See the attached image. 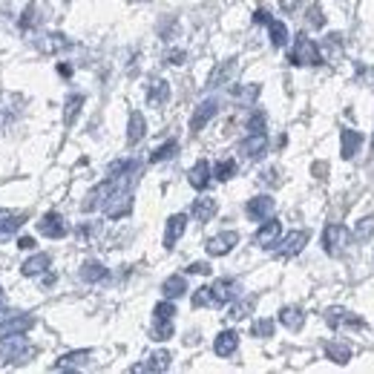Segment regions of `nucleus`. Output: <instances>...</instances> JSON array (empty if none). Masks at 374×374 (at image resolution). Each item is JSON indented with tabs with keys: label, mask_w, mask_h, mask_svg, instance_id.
I'll return each mask as SVG.
<instances>
[{
	"label": "nucleus",
	"mask_w": 374,
	"mask_h": 374,
	"mask_svg": "<svg viewBox=\"0 0 374 374\" xmlns=\"http://www.w3.org/2000/svg\"><path fill=\"white\" fill-rule=\"evenodd\" d=\"M371 234H374V216H368V219H360V224H357L354 237H357V239H368Z\"/></svg>",
	"instance_id": "nucleus-39"
},
{
	"label": "nucleus",
	"mask_w": 374,
	"mask_h": 374,
	"mask_svg": "<svg viewBox=\"0 0 374 374\" xmlns=\"http://www.w3.org/2000/svg\"><path fill=\"white\" fill-rule=\"evenodd\" d=\"M248 133H265V113H254V115H251Z\"/></svg>",
	"instance_id": "nucleus-43"
},
{
	"label": "nucleus",
	"mask_w": 374,
	"mask_h": 374,
	"mask_svg": "<svg viewBox=\"0 0 374 374\" xmlns=\"http://www.w3.org/2000/svg\"><path fill=\"white\" fill-rule=\"evenodd\" d=\"M363 147V135L351 127H343L340 130V150H343V159H354Z\"/></svg>",
	"instance_id": "nucleus-12"
},
{
	"label": "nucleus",
	"mask_w": 374,
	"mask_h": 374,
	"mask_svg": "<svg viewBox=\"0 0 374 374\" xmlns=\"http://www.w3.org/2000/svg\"><path fill=\"white\" fill-rule=\"evenodd\" d=\"M239 153H242L245 159H251V162L262 159V156L268 153V135H265V133H248V138L239 144Z\"/></svg>",
	"instance_id": "nucleus-7"
},
{
	"label": "nucleus",
	"mask_w": 374,
	"mask_h": 374,
	"mask_svg": "<svg viewBox=\"0 0 374 374\" xmlns=\"http://www.w3.org/2000/svg\"><path fill=\"white\" fill-rule=\"evenodd\" d=\"M274 334V320H256L254 323V337H271Z\"/></svg>",
	"instance_id": "nucleus-41"
},
{
	"label": "nucleus",
	"mask_w": 374,
	"mask_h": 374,
	"mask_svg": "<svg viewBox=\"0 0 374 374\" xmlns=\"http://www.w3.org/2000/svg\"><path fill=\"white\" fill-rule=\"evenodd\" d=\"M170 368V351H156V354H150L147 363H135L130 371H167Z\"/></svg>",
	"instance_id": "nucleus-16"
},
{
	"label": "nucleus",
	"mask_w": 374,
	"mask_h": 374,
	"mask_svg": "<svg viewBox=\"0 0 374 374\" xmlns=\"http://www.w3.org/2000/svg\"><path fill=\"white\" fill-rule=\"evenodd\" d=\"M187 271H190V274H204V276H207V274H210V265H207V262H193Z\"/></svg>",
	"instance_id": "nucleus-47"
},
{
	"label": "nucleus",
	"mask_w": 374,
	"mask_h": 374,
	"mask_svg": "<svg viewBox=\"0 0 374 374\" xmlns=\"http://www.w3.org/2000/svg\"><path fill=\"white\" fill-rule=\"evenodd\" d=\"M87 360H90V351H87V348H84V351H69V354H63V357L55 363V368H58V371L81 368V365H87Z\"/></svg>",
	"instance_id": "nucleus-23"
},
{
	"label": "nucleus",
	"mask_w": 374,
	"mask_h": 374,
	"mask_svg": "<svg viewBox=\"0 0 374 374\" xmlns=\"http://www.w3.org/2000/svg\"><path fill=\"white\" fill-rule=\"evenodd\" d=\"M245 213L254 219V222H265L268 216H274V199L271 196H256L245 204Z\"/></svg>",
	"instance_id": "nucleus-13"
},
{
	"label": "nucleus",
	"mask_w": 374,
	"mask_h": 374,
	"mask_svg": "<svg viewBox=\"0 0 374 374\" xmlns=\"http://www.w3.org/2000/svg\"><path fill=\"white\" fill-rule=\"evenodd\" d=\"M185 58H187V55H185L182 49H176V52H170V55H167V63H173V66H182V63H185Z\"/></svg>",
	"instance_id": "nucleus-46"
},
{
	"label": "nucleus",
	"mask_w": 374,
	"mask_h": 374,
	"mask_svg": "<svg viewBox=\"0 0 374 374\" xmlns=\"http://www.w3.org/2000/svg\"><path fill=\"white\" fill-rule=\"evenodd\" d=\"M256 95H259V84H251V87H237V90H234V98H239V101H245V104L256 101Z\"/></svg>",
	"instance_id": "nucleus-35"
},
{
	"label": "nucleus",
	"mask_w": 374,
	"mask_h": 374,
	"mask_svg": "<svg viewBox=\"0 0 374 374\" xmlns=\"http://www.w3.org/2000/svg\"><path fill=\"white\" fill-rule=\"evenodd\" d=\"M291 63L294 66H317L320 63V46L308 35H296V43L291 49Z\"/></svg>",
	"instance_id": "nucleus-2"
},
{
	"label": "nucleus",
	"mask_w": 374,
	"mask_h": 374,
	"mask_svg": "<svg viewBox=\"0 0 374 374\" xmlns=\"http://www.w3.org/2000/svg\"><path fill=\"white\" fill-rule=\"evenodd\" d=\"M299 6H303V0H279V9L282 12H296Z\"/></svg>",
	"instance_id": "nucleus-45"
},
{
	"label": "nucleus",
	"mask_w": 374,
	"mask_h": 374,
	"mask_svg": "<svg viewBox=\"0 0 374 374\" xmlns=\"http://www.w3.org/2000/svg\"><path fill=\"white\" fill-rule=\"evenodd\" d=\"M24 354H29L26 331H4V334H0V365H6L12 360H21Z\"/></svg>",
	"instance_id": "nucleus-1"
},
{
	"label": "nucleus",
	"mask_w": 374,
	"mask_h": 374,
	"mask_svg": "<svg viewBox=\"0 0 374 374\" xmlns=\"http://www.w3.org/2000/svg\"><path fill=\"white\" fill-rule=\"evenodd\" d=\"M348 239H351V234H348V228H343V224H328V228L323 231V248H326L328 256L343 254Z\"/></svg>",
	"instance_id": "nucleus-3"
},
{
	"label": "nucleus",
	"mask_w": 374,
	"mask_h": 374,
	"mask_svg": "<svg viewBox=\"0 0 374 374\" xmlns=\"http://www.w3.org/2000/svg\"><path fill=\"white\" fill-rule=\"evenodd\" d=\"M279 323L288 328V331H299L306 326V311L303 308H296V306H285L279 311Z\"/></svg>",
	"instance_id": "nucleus-18"
},
{
	"label": "nucleus",
	"mask_w": 374,
	"mask_h": 374,
	"mask_svg": "<svg viewBox=\"0 0 374 374\" xmlns=\"http://www.w3.org/2000/svg\"><path fill=\"white\" fill-rule=\"evenodd\" d=\"M308 24H311V26H317V29H323V26H326V15H323V9H320V6H311V9H308Z\"/></svg>",
	"instance_id": "nucleus-42"
},
{
	"label": "nucleus",
	"mask_w": 374,
	"mask_h": 374,
	"mask_svg": "<svg viewBox=\"0 0 374 374\" xmlns=\"http://www.w3.org/2000/svg\"><path fill=\"white\" fill-rule=\"evenodd\" d=\"M360 78L368 81V87H374V69H363V66H360Z\"/></svg>",
	"instance_id": "nucleus-48"
},
{
	"label": "nucleus",
	"mask_w": 374,
	"mask_h": 374,
	"mask_svg": "<svg viewBox=\"0 0 374 374\" xmlns=\"http://www.w3.org/2000/svg\"><path fill=\"white\" fill-rule=\"evenodd\" d=\"M153 314H156V320H173V317H176L173 299H165V303H159V306L153 308Z\"/></svg>",
	"instance_id": "nucleus-38"
},
{
	"label": "nucleus",
	"mask_w": 374,
	"mask_h": 374,
	"mask_svg": "<svg viewBox=\"0 0 374 374\" xmlns=\"http://www.w3.org/2000/svg\"><path fill=\"white\" fill-rule=\"evenodd\" d=\"M190 185H193L196 190H204V187L210 185V165H207L204 159H199V162L190 167Z\"/></svg>",
	"instance_id": "nucleus-22"
},
{
	"label": "nucleus",
	"mask_w": 374,
	"mask_h": 374,
	"mask_svg": "<svg viewBox=\"0 0 374 374\" xmlns=\"http://www.w3.org/2000/svg\"><path fill=\"white\" fill-rule=\"evenodd\" d=\"M185 231H187V216H185V213H173V216L167 219V228H165V248L173 251L176 242L185 237Z\"/></svg>",
	"instance_id": "nucleus-9"
},
{
	"label": "nucleus",
	"mask_w": 374,
	"mask_h": 374,
	"mask_svg": "<svg viewBox=\"0 0 374 374\" xmlns=\"http://www.w3.org/2000/svg\"><path fill=\"white\" fill-rule=\"evenodd\" d=\"M135 170V162H115L110 165V176H124V173H133Z\"/></svg>",
	"instance_id": "nucleus-44"
},
{
	"label": "nucleus",
	"mask_w": 374,
	"mask_h": 374,
	"mask_svg": "<svg viewBox=\"0 0 374 374\" xmlns=\"http://www.w3.org/2000/svg\"><path fill=\"white\" fill-rule=\"evenodd\" d=\"M234 69H237L234 58H231V61H224V63H222V66H219V69L213 72V78H210V87H219V84H222L224 78H231V72H234Z\"/></svg>",
	"instance_id": "nucleus-32"
},
{
	"label": "nucleus",
	"mask_w": 374,
	"mask_h": 374,
	"mask_svg": "<svg viewBox=\"0 0 374 374\" xmlns=\"http://www.w3.org/2000/svg\"><path fill=\"white\" fill-rule=\"evenodd\" d=\"M279 237H282V224L274 219V216H268L265 222H262V228L256 231V237H254V242L259 245V248H265V251H271L276 242H279Z\"/></svg>",
	"instance_id": "nucleus-6"
},
{
	"label": "nucleus",
	"mask_w": 374,
	"mask_h": 374,
	"mask_svg": "<svg viewBox=\"0 0 374 374\" xmlns=\"http://www.w3.org/2000/svg\"><path fill=\"white\" fill-rule=\"evenodd\" d=\"M237 279H216L213 285H210V294H213V306L219 308V306H228L231 299H237Z\"/></svg>",
	"instance_id": "nucleus-10"
},
{
	"label": "nucleus",
	"mask_w": 374,
	"mask_h": 374,
	"mask_svg": "<svg viewBox=\"0 0 374 374\" xmlns=\"http://www.w3.org/2000/svg\"><path fill=\"white\" fill-rule=\"evenodd\" d=\"M133 210V196L127 193V190H115L107 202H104V213L110 216V219H121V216H127Z\"/></svg>",
	"instance_id": "nucleus-8"
},
{
	"label": "nucleus",
	"mask_w": 374,
	"mask_h": 374,
	"mask_svg": "<svg viewBox=\"0 0 374 374\" xmlns=\"http://www.w3.org/2000/svg\"><path fill=\"white\" fill-rule=\"evenodd\" d=\"M268 32H271V43L274 46H285L288 43V26L282 21H268Z\"/></svg>",
	"instance_id": "nucleus-29"
},
{
	"label": "nucleus",
	"mask_w": 374,
	"mask_h": 374,
	"mask_svg": "<svg viewBox=\"0 0 374 374\" xmlns=\"http://www.w3.org/2000/svg\"><path fill=\"white\" fill-rule=\"evenodd\" d=\"M251 308H254V299H245V303H237V306L231 308V317H234V320H245V317L251 314Z\"/></svg>",
	"instance_id": "nucleus-40"
},
{
	"label": "nucleus",
	"mask_w": 374,
	"mask_h": 374,
	"mask_svg": "<svg viewBox=\"0 0 374 374\" xmlns=\"http://www.w3.org/2000/svg\"><path fill=\"white\" fill-rule=\"evenodd\" d=\"M167 98H170V84H167V81H162V78L150 81V87H147V101H150V107H162V104H167Z\"/></svg>",
	"instance_id": "nucleus-19"
},
{
	"label": "nucleus",
	"mask_w": 374,
	"mask_h": 374,
	"mask_svg": "<svg viewBox=\"0 0 374 374\" xmlns=\"http://www.w3.org/2000/svg\"><path fill=\"white\" fill-rule=\"evenodd\" d=\"M234 173H237V162H234V159H222V162L213 167V176H216L219 182L234 179Z\"/></svg>",
	"instance_id": "nucleus-31"
},
{
	"label": "nucleus",
	"mask_w": 374,
	"mask_h": 374,
	"mask_svg": "<svg viewBox=\"0 0 374 374\" xmlns=\"http://www.w3.org/2000/svg\"><path fill=\"white\" fill-rule=\"evenodd\" d=\"M173 337V320H156L153 340H170Z\"/></svg>",
	"instance_id": "nucleus-36"
},
{
	"label": "nucleus",
	"mask_w": 374,
	"mask_h": 374,
	"mask_svg": "<svg viewBox=\"0 0 374 374\" xmlns=\"http://www.w3.org/2000/svg\"><path fill=\"white\" fill-rule=\"evenodd\" d=\"M326 323H328L331 328H343V326L363 328V326H365L363 317H357V314H351V311H346V308H328V311H326Z\"/></svg>",
	"instance_id": "nucleus-11"
},
{
	"label": "nucleus",
	"mask_w": 374,
	"mask_h": 374,
	"mask_svg": "<svg viewBox=\"0 0 374 374\" xmlns=\"http://www.w3.org/2000/svg\"><path fill=\"white\" fill-rule=\"evenodd\" d=\"M216 110H219V104L213 101V98H207V101H202L199 107H196V113H193V118H190V130L193 133H199V130H204V124L216 115Z\"/></svg>",
	"instance_id": "nucleus-15"
},
{
	"label": "nucleus",
	"mask_w": 374,
	"mask_h": 374,
	"mask_svg": "<svg viewBox=\"0 0 374 374\" xmlns=\"http://www.w3.org/2000/svg\"><path fill=\"white\" fill-rule=\"evenodd\" d=\"M193 306H196V308H202V306H213V294H210V285H202V288H196V294H193Z\"/></svg>",
	"instance_id": "nucleus-37"
},
{
	"label": "nucleus",
	"mask_w": 374,
	"mask_h": 374,
	"mask_svg": "<svg viewBox=\"0 0 374 374\" xmlns=\"http://www.w3.org/2000/svg\"><path fill=\"white\" fill-rule=\"evenodd\" d=\"M162 294H165V299H179L182 294H187V279H185L182 274L167 276V279L162 282Z\"/></svg>",
	"instance_id": "nucleus-20"
},
{
	"label": "nucleus",
	"mask_w": 374,
	"mask_h": 374,
	"mask_svg": "<svg viewBox=\"0 0 374 374\" xmlns=\"http://www.w3.org/2000/svg\"><path fill=\"white\" fill-rule=\"evenodd\" d=\"M216 210H219V204H216V199H210V196H202V199L193 202V216H196V222H210V219L216 216Z\"/></svg>",
	"instance_id": "nucleus-21"
},
{
	"label": "nucleus",
	"mask_w": 374,
	"mask_h": 374,
	"mask_svg": "<svg viewBox=\"0 0 374 374\" xmlns=\"http://www.w3.org/2000/svg\"><path fill=\"white\" fill-rule=\"evenodd\" d=\"M340 52H343V38H340V35H328V41L320 46V61L334 63V61L340 58Z\"/></svg>",
	"instance_id": "nucleus-26"
},
{
	"label": "nucleus",
	"mask_w": 374,
	"mask_h": 374,
	"mask_svg": "<svg viewBox=\"0 0 374 374\" xmlns=\"http://www.w3.org/2000/svg\"><path fill=\"white\" fill-rule=\"evenodd\" d=\"M81 104H84V95H69V101H66V113H63V121H66V124L75 121V113L81 110Z\"/></svg>",
	"instance_id": "nucleus-34"
},
{
	"label": "nucleus",
	"mask_w": 374,
	"mask_h": 374,
	"mask_svg": "<svg viewBox=\"0 0 374 374\" xmlns=\"http://www.w3.org/2000/svg\"><path fill=\"white\" fill-rule=\"evenodd\" d=\"M237 242H239V234L237 231H222V234H216L213 239H207V254L210 256H228L234 248H237Z\"/></svg>",
	"instance_id": "nucleus-5"
},
{
	"label": "nucleus",
	"mask_w": 374,
	"mask_h": 374,
	"mask_svg": "<svg viewBox=\"0 0 374 374\" xmlns=\"http://www.w3.org/2000/svg\"><path fill=\"white\" fill-rule=\"evenodd\" d=\"M314 173H317V179H323V173H326V165H314Z\"/></svg>",
	"instance_id": "nucleus-51"
},
{
	"label": "nucleus",
	"mask_w": 374,
	"mask_h": 374,
	"mask_svg": "<svg viewBox=\"0 0 374 374\" xmlns=\"http://www.w3.org/2000/svg\"><path fill=\"white\" fill-rule=\"evenodd\" d=\"M69 41L63 38V35H58V32H52V35H43V41H41V49L43 52H55V49H63Z\"/></svg>",
	"instance_id": "nucleus-33"
},
{
	"label": "nucleus",
	"mask_w": 374,
	"mask_h": 374,
	"mask_svg": "<svg viewBox=\"0 0 374 374\" xmlns=\"http://www.w3.org/2000/svg\"><path fill=\"white\" fill-rule=\"evenodd\" d=\"M326 354H328V360L331 363H337V365H346L348 360H351V346L348 343H326Z\"/></svg>",
	"instance_id": "nucleus-25"
},
{
	"label": "nucleus",
	"mask_w": 374,
	"mask_h": 374,
	"mask_svg": "<svg viewBox=\"0 0 374 374\" xmlns=\"http://www.w3.org/2000/svg\"><path fill=\"white\" fill-rule=\"evenodd\" d=\"M254 21H256V24H268V21H271V15H268L265 9H259V12L254 15Z\"/></svg>",
	"instance_id": "nucleus-50"
},
{
	"label": "nucleus",
	"mask_w": 374,
	"mask_h": 374,
	"mask_svg": "<svg viewBox=\"0 0 374 374\" xmlns=\"http://www.w3.org/2000/svg\"><path fill=\"white\" fill-rule=\"evenodd\" d=\"M18 245H21L24 251H32V248H35V239H32V237H21V242H18Z\"/></svg>",
	"instance_id": "nucleus-49"
},
{
	"label": "nucleus",
	"mask_w": 374,
	"mask_h": 374,
	"mask_svg": "<svg viewBox=\"0 0 374 374\" xmlns=\"http://www.w3.org/2000/svg\"><path fill=\"white\" fill-rule=\"evenodd\" d=\"M0 306H4V288H0Z\"/></svg>",
	"instance_id": "nucleus-52"
},
{
	"label": "nucleus",
	"mask_w": 374,
	"mask_h": 374,
	"mask_svg": "<svg viewBox=\"0 0 374 374\" xmlns=\"http://www.w3.org/2000/svg\"><path fill=\"white\" fill-rule=\"evenodd\" d=\"M107 276V268L101 262H84L81 265V279L84 282H101Z\"/></svg>",
	"instance_id": "nucleus-28"
},
{
	"label": "nucleus",
	"mask_w": 374,
	"mask_h": 374,
	"mask_svg": "<svg viewBox=\"0 0 374 374\" xmlns=\"http://www.w3.org/2000/svg\"><path fill=\"white\" fill-rule=\"evenodd\" d=\"M176 150H179V141H173V138H170V141H165V144L156 150L153 156H150V162H153V165H156V162H167V159H173V156H176Z\"/></svg>",
	"instance_id": "nucleus-30"
},
{
	"label": "nucleus",
	"mask_w": 374,
	"mask_h": 374,
	"mask_svg": "<svg viewBox=\"0 0 374 374\" xmlns=\"http://www.w3.org/2000/svg\"><path fill=\"white\" fill-rule=\"evenodd\" d=\"M237 348H239V334H237V331H222V334L213 340V351H216L219 357H231Z\"/></svg>",
	"instance_id": "nucleus-17"
},
{
	"label": "nucleus",
	"mask_w": 374,
	"mask_h": 374,
	"mask_svg": "<svg viewBox=\"0 0 374 374\" xmlns=\"http://www.w3.org/2000/svg\"><path fill=\"white\" fill-rule=\"evenodd\" d=\"M306 245H308V231H294V234H288L285 239L279 237V242H276L274 248H276V256L291 259V256H296L299 251H303Z\"/></svg>",
	"instance_id": "nucleus-4"
},
{
	"label": "nucleus",
	"mask_w": 374,
	"mask_h": 374,
	"mask_svg": "<svg viewBox=\"0 0 374 374\" xmlns=\"http://www.w3.org/2000/svg\"><path fill=\"white\" fill-rule=\"evenodd\" d=\"M147 133V124H144V115L141 113H130V124H127V144H138Z\"/></svg>",
	"instance_id": "nucleus-24"
},
{
	"label": "nucleus",
	"mask_w": 374,
	"mask_h": 374,
	"mask_svg": "<svg viewBox=\"0 0 374 374\" xmlns=\"http://www.w3.org/2000/svg\"><path fill=\"white\" fill-rule=\"evenodd\" d=\"M41 234L49 237V239H63V237H66V224H63L61 213L52 210V213L43 216V222H41Z\"/></svg>",
	"instance_id": "nucleus-14"
},
{
	"label": "nucleus",
	"mask_w": 374,
	"mask_h": 374,
	"mask_svg": "<svg viewBox=\"0 0 374 374\" xmlns=\"http://www.w3.org/2000/svg\"><path fill=\"white\" fill-rule=\"evenodd\" d=\"M49 262H52V259H49V254H35L32 259H26V262H24V268H21V271H24V276H38V274H43V271L49 268Z\"/></svg>",
	"instance_id": "nucleus-27"
}]
</instances>
